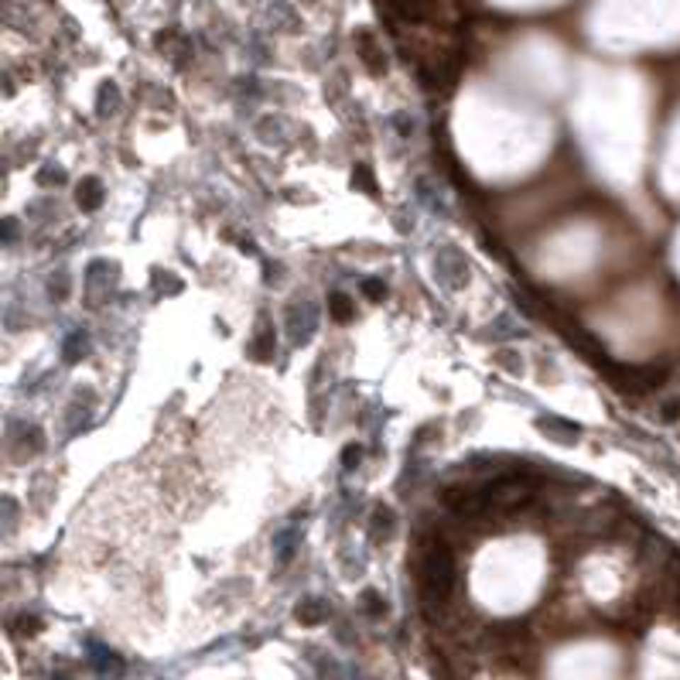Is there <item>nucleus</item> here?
Here are the masks:
<instances>
[{
  "label": "nucleus",
  "mask_w": 680,
  "mask_h": 680,
  "mask_svg": "<svg viewBox=\"0 0 680 680\" xmlns=\"http://www.w3.org/2000/svg\"><path fill=\"white\" fill-rule=\"evenodd\" d=\"M421 588L428 591V599H445L455 588V557L448 547H428V554L421 561Z\"/></svg>",
  "instance_id": "nucleus-1"
},
{
  "label": "nucleus",
  "mask_w": 680,
  "mask_h": 680,
  "mask_svg": "<svg viewBox=\"0 0 680 680\" xmlns=\"http://www.w3.org/2000/svg\"><path fill=\"white\" fill-rule=\"evenodd\" d=\"M79 205H82V209H96L99 205V181L96 178H86V181L79 185Z\"/></svg>",
  "instance_id": "nucleus-2"
},
{
  "label": "nucleus",
  "mask_w": 680,
  "mask_h": 680,
  "mask_svg": "<svg viewBox=\"0 0 680 680\" xmlns=\"http://www.w3.org/2000/svg\"><path fill=\"white\" fill-rule=\"evenodd\" d=\"M349 301L342 298V294H332V318H339V322H349Z\"/></svg>",
  "instance_id": "nucleus-3"
},
{
  "label": "nucleus",
  "mask_w": 680,
  "mask_h": 680,
  "mask_svg": "<svg viewBox=\"0 0 680 680\" xmlns=\"http://www.w3.org/2000/svg\"><path fill=\"white\" fill-rule=\"evenodd\" d=\"M660 414H663V421H667V424H670V421H677V417H680V400H670V404H663Z\"/></svg>",
  "instance_id": "nucleus-4"
},
{
  "label": "nucleus",
  "mask_w": 680,
  "mask_h": 680,
  "mask_svg": "<svg viewBox=\"0 0 680 680\" xmlns=\"http://www.w3.org/2000/svg\"><path fill=\"white\" fill-rule=\"evenodd\" d=\"M363 288H366V294H370V298H383V284H373V280H366Z\"/></svg>",
  "instance_id": "nucleus-5"
},
{
  "label": "nucleus",
  "mask_w": 680,
  "mask_h": 680,
  "mask_svg": "<svg viewBox=\"0 0 680 680\" xmlns=\"http://www.w3.org/2000/svg\"><path fill=\"white\" fill-rule=\"evenodd\" d=\"M356 458H359V448H349V451H346V462H349V465H352Z\"/></svg>",
  "instance_id": "nucleus-6"
}]
</instances>
